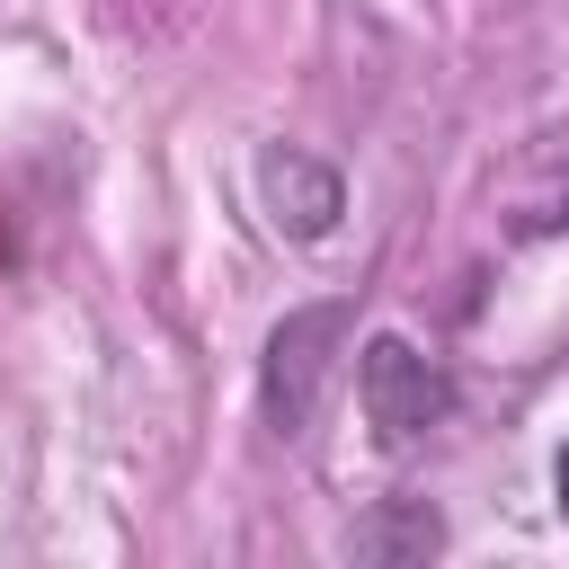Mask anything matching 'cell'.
I'll use <instances>...</instances> for the list:
<instances>
[{
    "label": "cell",
    "mask_w": 569,
    "mask_h": 569,
    "mask_svg": "<svg viewBox=\"0 0 569 569\" xmlns=\"http://www.w3.org/2000/svg\"><path fill=\"white\" fill-rule=\"evenodd\" d=\"M436 542H445V525H436L427 507H409L400 525H373V533H365V551H436Z\"/></svg>",
    "instance_id": "277c9868"
},
{
    "label": "cell",
    "mask_w": 569,
    "mask_h": 569,
    "mask_svg": "<svg viewBox=\"0 0 569 569\" xmlns=\"http://www.w3.org/2000/svg\"><path fill=\"white\" fill-rule=\"evenodd\" d=\"M551 489H560V516H569V445H560V462H551Z\"/></svg>",
    "instance_id": "5b68a950"
},
{
    "label": "cell",
    "mask_w": 569,
    "mask_h": 569,
    "mask_svg": "<svg viewBox=\"0 0 569 569\" xmlns=\"http://www.w3.org/2000/svg\"><path fill=\"white\" fill-rule=\"evenodd\" d=\"M258 196H267L276 231H293V240H320V231H338V213H347L338 169H320V160H302V151H267V160H258Z\"/></svg>",
    "instance_id": "3957f363"
},
{
    "label": "cell",
    "mask_w": 569,
    "mask_h": 569,
    "mask_svg": "<svg viewBox=\"0 0 569 569\" xmlns=\"http://www.w3.org/2000/svg\"><path fill=\"white\" fill-rule=\"evenodd\" d=\"M347 338V311L338 302H311V311H293L276 338H267V427L276 436H302L311 427V409H320V391H329V347Z\"/></svg>",
    "instance_id": "7a4b0ae2"
},
{
    "label": "cell",
    "mask_w": 569,
    "mask_h": 569,
    "mask_svg": "<svg viewBox=\"0 0 569 569\" xmlns=\"http://www.w3.org/2000/svg\"><path fill=\"white\" fill-rule=\"evenodd\" d=\"M356 400H365V418H373V436L382 445H418L445 409H453V382H445V365H427L409 338H365V356H356Z\"/></svg>",
    "instance_id": "6da1fadb"
}]
</instances>
